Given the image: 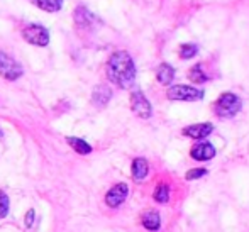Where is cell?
<instances>
[{
  "label": "cell",
  "instance_id": "obj_19",
  "mask_svg": "<svg viewBox=\"0 0 249 232\" xmlns=\"http://www.w3.org/2000/svg\"><path fill=\"white\" fill-rule=\"evenodd\" d=\"M197 51H198V48L195 46V44H183V46L180 48V56L183 59H190L197 54Z\"/></svg>",
  "mask_w": 249,
  "mask_h": 232
},
{
  "label": "cell",
  "instance_id": "obj_20",
  "mask_svg": "<svg viewBox=\"0 0 249 232\" xmlns=\"http://www.w3.org/2000/svg\"><path fill=\"white\" fill-rule=\"evenodd\" d=\"M7 212H9V196L5 195V192L0 190V219H3Z\"/></svg>",
  "mask_w": 249,
  "mask_h": 232
},
{
  "label": "cell",
  "instance_id": "obj_6",
  "mask_svg": "<svg viewBox=\"0 0 249 232\" xmlns=\"http://www.w3.org/2000/svg\"><path fill=\"white\" fill-rule=\"evenodd\" d=\"M131 108L138 117L149 119L151 117V104L139 90H134L131 93Z\"/></svg>",
  "mask_w": 249,
  "mask_h": 232
},
{
  "label": "cell",
  "instance_id": "obj_22",
  "mask_svg": "<svg viewBox=\"0 0 249 232\" xmlns=\"http://www.w3.org/2000/svg\"><path fill=\"white\" fill-rule=\"evenodd\" d=\"M34 224V210L31 209L29 212L26 214V227H31Z\"/></svg>",
  "mask_w": 249,
  "mask_h": 232
},
{
  "label": "cell",
  "instance_id": "obj_11",
  "mask_svg": "<svg viewBox=\"0 0 249 232\" xmlns=\"http://www.w3.org/2000/svg\"><path fill=\"white\" fill-rule=\"evenodd\" d=\"M148 171H149V166H148V161L144 158H136L132 161V178L136 181H141L148 177Z\"/></svg>",
  "mask_w": 249,
  "mask_h": 232
},
{
  "label": "cell",
  "instance_id": "obj_2",
  "mask_svg": "<svg viewBox=\"0 0 249 232\" xmlns=\"http://www.w3.org/2000/svg\"><path fill=\"white\" fill-rule=\"evenodd\" d=\"M241 100L234 93H222L215 102V112L219 117H232L239 112Z\"/></svg>",
  "mask_w": 249,
  "mask_h": 232
},
{
  "label": "cell",
  "instance_id": "obj_7",
  "mask_svg": "<svg viewBox=\"0 0 249 232\" xmlns=\"http://www.w3.org/2000/svg\"><path fill=\"white\" fill-rule=\"evenodd\" d=\"M127 193H129V188L125 183H119V185L112 186L107 192V195H105V203H107L108 207H112V209H115V207H119L124 202Z\"/></svg>",
  "mask_w": 249,
  "mask_h": 232
},
{
  "label": "cell",
  "instance_id": "obj_18",
  "mask_svg": "<svg viewBox=\"0 0 249 232\" xmlns=\"http://www.w3.org/2000/svg\"><path fill=\"white\" fill-rule=\"evenodd\" d=\"M188 76H190V80H192V82H195V83H203V82H207V80H209L205 73H203V68L200 65H195L194 68L190 70Z\"/></svg>",
  "mask_w": 249,
  "mask_h": 232
},
{
  "label": "cell",
  "instance_id": "obj_5",
  "mask_svg": "<svg viewBox=\"0 0 249 232\" xmlns=\"http://www.w3.org/2000/svg\"><path fill=\"white\" fill-rule=\"evenodd\" d=\"M168 98L170 100H181V102H195L200 100L203 97V92L200 90L194 89V87H188V85H175L168 90Z\"/></svg>",
  "mask_w": 249,
  "mask_h": 232
},
{
  "label": "cell",
  "instance_id": "obj_10",
  "mask_svg": "<svg viewBox=\"0 0 249 232\" xmlns=\"http://www.w3.org/2000/svg\"><path fill=\"white\" fill-rule=\"evenodd\" d=\"M112 97V92L107 85H99L93 89V93H92V102L97 105V107H105L108 104Z\"/></svg>",
  "mask_w": 249,
  "mask_h": 232
},
{
  "label": "cell",
  "instance_id": "obj_8",
  "mask_svg": "<svg viewBox=\"0 0 249 232\" xmlns=\"http://www.w3.org/2000/svg\"><path fill=\"white\" fill-rule=\"evenodd\" d=\"M190 156L197 161H209L215 156V147H213L210 143H200L197 146L192 147Z\"/></svg>",
  "mask_w": 249,
  "mask_h": 232
},
{
  "label": "cell",
  "instance_id": "obj_15",
  "mask_svg": "<svg viewBox=\"0 0 249 232\" xmlns=\"http://www.w3.org/2000/svg\"><path fill=\"white\" fill-rule=\"evenodd\" d=\"M66 143L73 147L78 154H89L92 153V146H90L87 141L83 139H78V138H66Z\"/></svg>",
  "mask_w": 249,
  "mask_h": 232
},
{
  "label": "cell",
  "instance_id": "obj_23",
  "mask_svg": "<svg viewBox=\"0 0 249 232\" xmlns=\"http://www.w3.org/2000/svg\"><path fill=\"white\" fill-rule=\"evenodd\" d=\"M0 139H2V132H0Z\"/></svg>",
  "mask_w": 249,
  "mask_h": 232
},
{
  "label": "cell",
  "instance_id": "obj_1",
  "mask_svg": "<svg viewBox=\"0 0 249 232\" xmlns=\"http://www.w3.org/2000/svg\"><path fill=\"white\" fill-rule=\"evenodd\" d=\"M107 76L119 89H129L134 83L136 66L129 53L115 51L107 63Z\"/></svg>",
  "mask_w": 249,
  "mask_h": 232
},
{
  "label": "cell",
  "instance_id": "obj_9",
  "mask_svg": "<svg viewBox=\"0 0 249 232\" xmlns=\"http://www.w3.org/2000/svg\"><path fill=\"white\" fill-rule=\"evenodd\" d=\"M213 131V125L210 122H203V124H194L183 129V136H188L192 139H203Z\"/></svg>",
  "mask_w": 249,
  "mask_h": 232
},
{
  "label": "cell",
  "instance_id": "obj_14",
  "mask_svg": "<svg viewBox=\"0 0 249 232\" xmlns=\"http://www.w3.org/2000/svg\"><path fill=\"white\" fill-rule=\"evenodd\" d=\"M31 2L46 12H58L63 7V0H31Z\"/></svg>",
  "mask_w": 249,
  "mask_h": 232
},
{
  "label": "cell",
  "instance_id": "obj_17",
  "mask_svg": "<svg viewBox=\"0 0 249 232\" xmlns=\"http://www.w3.org/2000/svg\"><path fill=\"white\" fill-rule=\"evenodd\" d=\"M154 200L160 203H166L168 198H170V188H168L166 183H160L154 190Z\"/></svg>",
  "mask_w": 249,
  "mask_h": 232
},
{
  "label": "cell",
  "instance_id": "obj_21",
  "mask_svg": "<svg viewBox=\"0 0 249 232\" xmlns=\"http://www.w3.org/2000/svg\"><path fill=\"white\" fill-rule=\"evenodd\" d=\"M205 173H207V170H203V168H198V170H190L187 173V180H195V178L203 177Z\"/></svg>",
  "mask_w": 249,
  "mask_h": 232
},
{
  "label": "cell",
  "instance_id": "obj_13",
  "mask_svg": "<svg viewBox=\"0 0 249 232\" xmlns=\"http://www.w3.org/2000/svg\"><path fill=\"white\" fill-rule=\"evenodd\" d=\"M142 226L146 227L148 231H158L161 227V219L160 214L154 212V210H149L142 215Z\"/></svg>",
  "mask_w": 249,
  "mask_h": 232
},
{
  "label": "cell",
  "instance_id": "obj_12",
  "mask_svg": "<svg viewBox=\"0 0 249 232\" xmlns=\"http://www.w3.org/2000/svg\"><path fill=\"white\" fill-rule=\"evenodd\" d=\"M156 78H158V82H160L161 85H168V83H171V80L175 78V70L171 68L168 63H163V65L158 68Z\"/></svg>",
  "mask_w": 249,
  "mask_h": 232
},
{
  "label": "cell",
  "instance_id": "obj_4",
  "mask_svg": "<svg viewBox=\"0 0 249 232\" xmlns=\"http://www.w3.org/2000/svg\"><path fill=\"white\" fill-rule=\"evenodd\" d=\"M22 37L29 44H34V46H48V43H50V33H48L46 27L39 26V24L27 26L22 31Z\"/></svg>",
  "mask_w": 249,
  "mask_h": 232
},
{
  "label": "cell",
  "instance_id": "obj_3",
  "mask_svg": "<svg viewBox=\"0 0 249 232\" xmlns=\"http://www.w3.org/2000/svg\"><path fill=\"white\" fill-rule=\"evenodd\" d=\"M22 73H24L22 66H20L16 59L10 58L7 53L0 51V75H2L3 78L14 82V80L20 78Z\"/></svg>",
  "mask_w": 249,
  "mask_h": 232
},
{
  "label": "cell",
  "instance_id": "obj_16",
  "mask_svg": "<svg viewBox=\"0 0 249 232\" xmlns=\"http://www.w3.org/2000/svg\"><path fill=\"white\" fill-rule=\"evenodd\" d=\"M75 19H76V22H78L80 26H85V27H89L90 24L97 20L95 16H92V14H90L85 7H78V9H76Z\"/></svg>",
  "mask_w": 249,
  "mask_h": 232
}]
</instances>
